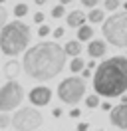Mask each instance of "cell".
<instances>
[{
  "label": "cell",
  "mask_w": 127,
  "mask_h": 131,
  "mask_svg": "<svg viewBox=\"0 0 127 131\" xmlns=\"http://www.w3.org/2000/svg\"><path fill=\"white\" fill-rule=\"evenodd\" d=\"M66 52L64 46H60L58 42H38L36 46L26 50L24 54L22 68L24 72L30 75L32 80H52L60 74L66 66Z\"/></svg>",
  "instance_id": "6da1fadb"
},
{
  "label": "cell",
  "mask_w": 127,
  "mask_h": 131,
  "mask_svg": "<svg viewBox=\"0 0 127 131\" xmlns=\"http://www.w3.org/2000/svg\"><path fill=\"white\" fill-rule=\"evenodd\" d=\"M95 95L121 97L127 91V56H113L97 64L93 74Z\"/></svg>",
  "instance_id": "7a4b0ae2"
},
{
  "label": "cell",
  "mask_w": 127,
  "mask_h": 131,
  "mask_svg": "<svg viewBox=\"0 0 127 131\" xmlns=\"http://www.w3.org/2000/svg\"><path fill=\"white\" fill-rule=\"evenodd\" d=\"M32 38L30 26L22 20H12L0 30V50L6 56H18L28 48Z\"/></svg>",
  "instance_id": "3957f363"
},
{
  "label": "cell",
  "mask_w": 127,
  "mask_h": 131,
  "mask_svg": "<svg viewBox=\"0 0 127 131\" xmlns=\"http://www.w3.org/2000/svg\"><path fill=\"white\" fill-rule=\"evenodd\" d=\"M103 38L111 46L127 48V12L111 14L103 22Z\"/></svg>",
  "instance_id": "277c9868"
},
{
  "label": "cell",
  "mask_w": 127,
  "mask_h": 131,
  "mask_svg": "<svg viewBox=\"0 0 127 131\" xmlns=\"http://www.w3.org/2000/svg\"><path fill=\"white\" fill-rule=\"evenodd\" d=\"M83 95H86V82L81 78L70 75V78L62 80L58 85V97L68 105H78L83 99Z\"/></svg>",
  "instance_id": "5b68a950"
},
{
  "label": "cell",
  "mask_w": 127,
  "mask_h": 131,
  "mask_svg": "<svg viewBox=\"0 0 127 131\" xmlns=\"http://www.w3.org/2000/svg\"><path fill=\"white\" fill-rule=\"evenodd\" d=\"M10 125L14 127L16 131H36L44 123V115L42 111H38L36 107H20L12 117Z\"/></svg>",
  "instance_id": "8992f818"
},
{
  "label": "cell",
  "mask_w": 127,
  "mask_h": 131,
  "mask_svg": "<svg viewBox=\"0 0 127 131\" xmlns=\"http://www.w3.org/2000/svg\"><path fill=\"white\" fill-rule=\"evenodd\" d=\"M24 88L18 82H6L0 88V111H12L22 103Z\"/></svg>",
  "instance_id": "52a82bcc"
},
{
  "label": "cell",
  "mask_w": 127,
  "mask_h": 131,
  "mask_svg": "<svg viewBox=\"0 0 127 131\" xmlns=\"http://www.w3.org/2000/svg\"><path fill=\"white\" fill-rule=\"evenodd\" d=\"M28 99H30L32 105L44 107V105H48V103L52 101V90H50L48 85H36V88H32V90H30Z\"/></svg>",
  "instance_id": "ba28073f"
},
{
  "label": "cell",
  "mask_w": 127,
  "mask_h": 131,
  "mask_svg": "<svg viewBox=\"0 0 127 131\" xmlns=\"http://www.w3.org/2000/svg\"><path fill=\"white\" fill-rule=\"evenodd\" d=\"M109 121L119 129H127V103H119V105L111 107Z\"/></svg>",
  "instance_id": "9c48e42d"
},
{
  "label": "cell",
  "mask_w": 127,
  "mask_h": 131,
  "mask_svg": "<svg viewBox=\"0 0 127 131\" xmlns=\"http://www.w3.org/2000/svg\"><path fill=\"white\" fill-rule=\"evenodd\" d=\"M22 72V62H18V60H10L4 64V75L8 78V82H16V78L20 75Z\"/></svg>",
  "instance_id": "30bf717a"
},
{
  "label": "cell",
  "mask_w": 127,
  "mask_h": 131,
  "mask_svg": "<svg viewBox=\"0 0 127 131\" xmlns=\"http://www.w3.org/2000/svg\"><path fill=\"white\" fill-rule=\"evenodd\" d=\"M87 16L81 12V10H71L70 14H66V22L70 28H81V26L86 24Z\"/></svg>",
  "instance_id": "8fae6325"
},
{
  "label": "cell",
  "mask_w": 127,
  "mask_h": 131,
  "mask_svg": "<svg viewBox=\"0 0 127 131\" xmlns=\"http://www.w3.org/2000/svg\"><path fill=\"white\" fill-rule=\"evenodd\" d=\"M105 42L103 40H91L89 44H87V54H89V58H101L103 54H105Z\"/></svg>",
  "instance_id": "7c38bea8"
},
{
  "label": "cell",
  "mask_w": 127,
  "mask_h": 131,
  "mask_svg": "<svg viewBox=\"0 0 127 131\" xmlns=\"http://www.w3.org/2000/svg\"><path fill=\"white\" fill-rule=\"evenodd\" d=\"M64 52H66V56L79 58V54H81V44H79L78 40H68L66 46H64Z\"/></svg>",
  "instance_id": "4fadbf2b"
},
{
  "label": "cell",
  "mask_w": 127,
  "mask_h": 131,
  "mask_svg": "<svg viewBox=\"0 0 127 131\" xmlns=\"http://www.w3.org/2000/svg\"><path fill=\"white\" fill-rule=\"evenodd\" d=\"M93 28H91V26H87V24H83L81 26V28H79L78 30V42H86V40H93Z\"/></svg>",
  "instance_id": "5bb4252c"
},
{
  "label": "cell",
  "mask_w": 127,
  "mask_h": 131,
  "mask_svg": "<svg viewBox=\"0 0 127 131\" xmlns=\"http://www.w3.org/2000/svg\"><path fill=\"white\" fill-rule=\"evenodd\" d=\"M87 20H89L91 24L103 22V10H99V8H93V10H89V14H87Z\"/></svg>",
  "instance_id": "9a60e30c"
},
{
  "label": "cell",
  "mask_w": 127,
  "mask_h": 131,
  "mask_svg": "<svg viewBox=\"0 0 127 131\" xmlns=\"http://www.w3.org/2000/svg\"><path fill=\"white\" fill-rule=\"evenodd\" d=\"M86 68V62L81 58H71V64H70V70L71 72H81Z\"/></svg>",
  "instance_id": "2e32d148"
},
{
  "label": "cell",
  "mask_w": 127,
  "mask_h": 131,
  "mask_svg": "<svg viewBox=\"0 0 127 131\" xmlns=\"http://www.w3.org/2000/svg\"><path fill=\"white\" fill-rule=\"evenodd\" d=\"M28 14V4H24V2H20V4H16L14 6V16H18V20L22 16H26Z\"/></svg>",
  "instance_id": "e0dca14e"
},
{
  "label": "cell",
  "mask_w": 127,
  "mask_h": 131,
  "mask_svg": "<svg viewBox=\"0 0 127 131\" xmlns=\"http://www.w3.org/2000/svg\"><path fill=\"white\" fill-rule=\"evenodd\" d=\"M86 105L91 107V109H93V107H97V105H99V95H95V93L87 95V97H86Z\"/></svg>",
  "instance_id": "ac0fdd59"
},
{
  "label": "cell",
  "mask_w": 127,
  "mask_h": 131,
  "mask_svg": "<svg viewBox=\"0 0 127 131\" xmlns=\"http://www.w3.org/2000/svg\"><path fill=\"white\" fill-rule=\"evenodd\" d=\"M52 16H54V18H62V16H66V8H64L62 4H56L54 8H52Z\"/></svg>",
  "instance_id": "d6986e66"
},
{
  "label": "cell",
  "mask_w": 127,
  "mask_h": 131,
  "mask_svg": "<svg viewBox=\"0 0 127 131\" xmlns=\"http://www.w3.org/2000/svg\"><path fill=\"white\" fill-rule=\"evenodd\" d=\"M103 8L109 10V12L117 10V8H119V0H105V2H103Z\"/></svg>",
  "instance_id": "ffe728a7"
},
{
  "label": "cell",
  "mask_w": 127,
  "mask_h": 131,
  "mask_svg": "<svg viewBox=\"0 0 127 131\" xmlns=\"http://www.w3.org/2000/svg\"><path fill=\"white\" fill-rule=\"evenodd\" d=\"M6 24H8V12H6V8L0 4V30H2Z\"/></svg>",
  "instance_id": "44dd1931"
},
{
  "label": "cell",
  "mask_w": 127,
  "mask_h": 131,
  "mask_svg": "<svg viewBox=\"0 0 127 131\" xmlns=\"http://www.w3.org/2000/svg\"><path fill=\"white\" fill-rule=\"evenodd\" d=\"M10 121H12V119H10L8 113H0V129H6L8 125H10Z\"/></svg>",
  "instance_id": "7402d4cb"
},
{
  "label": "cell",
  "mask_w": 127,
  "mask_h": 131,
  "mask_svg": "<svg viewBox=\"0 0 127 131\" xmlns=\"http://www.w3.org/2000/svg\"><path fill=\"white\" fill-rule=\"evenodd\" d=\"M50 32H52V30H50V26H48V24H42V26H40V30H38V34L42 36V38H44V36H48Z\"/></svg>",
  "instance_id": "603a6c76"
},
{
  "label": "cell",
  "mask_w": 127,
  "mask_h": 131,
  "mask_svg": "<svg viewBox=\"0 0 127 131\" xmlns=\"http://www.w3.org/2000/svg\"><path fill=\"white\" fill-rule=\"evenodd\" d=\"M44 18H46V14H42V12H36V14H34V22H36V24H44Z\"/></svg>",
  "instance_id": "cb8c5ba5"
},
{
  "label": "cell",
  "mask_w": 127,
  "mask_h": 131,
  "mask_svg": "<svg viewBox=\"0 0 127 131\" xmlns=\"http://www.w3.org/2000/svg\"><path fill=\"white\" fill-rule=\"evenodd\" d=\"M97 2H99V0H81V4L87 6V8H91V10L95 8V4H97Z\"/></svg>",
  "instance_id": "d4e9b609"
},
{
  "label": "cell",
  "mask_w": 127,
  "mask_h": 131,
  "mask_svg": "<svg viewBox=\"0 0 127 131\" xmlns=\"http://www.w3.org/2000/svg\"><path fill=\"white\" fill-rule=\"evenodd\" d=\"M52 34H54V38H56V40H58V38H62V36H64V34H66V32H64V28H62V26H60V28H56V30H54V32H52Z\"/></svg>",
  "instance_id": "484cf974"
},
{
  "label": "cell",
  "mask_w": 127,
  "mask_h": 131,
  "mask_svg": "<svg viewBox=\"0 0 127 131\" xmlns=\"http://www.w3.org/2000/svg\"><path fill=\"white\" fill-rule=\"evenodd\" d=\"M79 115H81V111H79L78 107H73V109L70 111V117H79Z\"/></svg>",
  "instance_id": "4316f807"
},
{
  "label": "cell",
  "mask_w": 127,
  "mask_h": 131,
  "mask_svg": "<svg viewBox=\"0 0 127 131\" xmlns=\"http://www.w3.org/2000/svg\"><path fill=\"white\" fill-rule=\"evenodd\" d=\"M52 115H54V117H60V115H62V107H54V109H52Z\"/></svg>",
  "instance_id": "83f0119b"
},
{
  "label": "cell",
  "mask_w": 127,
  "mask_h": 131,
  "mask_svg": "<svg viewBox=\"0 0 127 131\" xmlns=\"http://www.w3.org/2000/svg\"><path fill=\"white\" fill-rule=\"evenodd\" d=\"M87 127H89V125H87L86 121H81V123L78 125V131H87Z\"/></svg>",
  "instance_id": "f1b7e54d"
},
{
  "label": "cell",
  "mask_w": 127,
  "mask_h": 131,
  "mask_svg": "<svg viewBox=\"0 0 127 131\" xmlns=\"http://www.w3.org/2000/svg\"><path fill=\"white\" fill-rule=\"evenodd\" d=\"M81 75H83V78H91V70L83 68V70H81Z\"/></svg>",
  "instance_id": "f546056e"
},
{
  "label": "cell",
  "mask_w": 127,
  "mask_h": 131,
  "mask_svg": "<svg viewBox=\"0 0 127 131\" xmlns=\"http://www.w3.org/2000/svg\"><path fill=\"white\" fill-rule=\"evenodd\" d=\"M91 68H97V64H95L93 60H91V62H87V70H91Z\"/></svg>",
  "instance_id": "4dcf8cb0"
},
{
  "label": "cell",
  "mask_w": 127,
  "mask_h": 131,
  "mask_svg": "<svg viewBox=\"0 0 127 131\" xmlns=\"http://www.w3.org/2000/svg\"><path fill=\"white\" fill-rule=\"evenodd\" d=\"M34 2H36V4H38V6H42V4H46L48 0H34Z\"/></svg>",
  "instance_id": "1f68e13d"
},
{
  "label": "cell",
  "mask_w": 127,
  "mask_h": 131,
  "mask_svg": "<svg viewBox=\"0 0 127 131\" xmlns=\"http://www.w3.org/2000/svg\"><path fill=\"white\" fill-rule=\"evenodd\" d=\"M71 0H60V4H62V6H66V4H70Z\"/></svg>",
  "instance_id": "d6a6232c"
},
{
  "label": "cell",
  "mask_w": 127,
  "mask_h": 131,
  "mask_svg": "<svg viewBox=\"0 0 127 131\" xmlns=\"http://www.w3.org/2000/svg\"><path fill=\"white\" fill-rule=\"evenodd\" d=\"M121 103H127V95H121Z\"/></svg>",
  "instance_id": "836d02e7"
},
{
  "label": "cell",
  "mask_w": 127,
  "mask_h": 131,
  "mask_svg": "<svg viewBox=\"0 0 127 131\" xmlns=\"http://www.w3.org/2000/svg\"><path fill=\"white\" fill-rule=\"evenodd\" d=\"M93 131H103V129H93Z\"/></svg>",
  "instance_id": "e575fe53"
},
{
  "label": "cell",
  "mask_w": 127,
  "mask_h": 131,
  "mask_svg": "<svg viewBox=\"0 0 127 131\" xmlns=\"http://www.w3.org/2000/svg\"><path fill=\"white\" fill-rule=\"evenodd\" d=\"M2 2H4V0H0V4H2Z\"/></svg>",
  "instance_id": "d590c367"
}]
</instances>
